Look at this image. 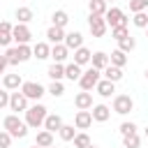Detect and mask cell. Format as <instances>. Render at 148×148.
Returning <instances> with one entry per match:
<instances>
[{"label": "cell", "mask_w": 148, "mask_h": 148, "mask_svg": "<svg viewBox=\"0 0 148 148\" xmlns=\"http://www.w3.org/2000/svg\"><path fill=\"white\" fill-rule=\"evenodd\" d=\"M2 130L9 132L12 139H25L30 127L18 118V113H9V116H5V120H2Z\"/></svg>", "instance_id": "obj_1"}, {"label": "cell", "mask_w": 148, "mask_h": 148, "mask_svg": "<svg viewBox=\"0 0 148 148\" xmlns=\"http://www.w3.org/2000/svg\"><path fill=\"white\" fill-rule=\"evenodd\" d=\"M49 116V109L44 106V104H39V102H35L32 106H28L25 109V125L30 127V130H39V127H44V118Z\"/></svg>", "instance_id": "obj_2"}, {"label": "cell", "mask_w": 148, "mask_h": 148, "mask_svg": "<svg viewBox=\"0 0 148 148\" xmlns=\"http://www.w3.org/2000/svg\"><path fill=\"white\" fill-rule=\"evenodd\" d=\"M104 21H106L109 28H127V23H130L127 14L120 7H109L106 14H104Z\"/></svg>", "instance_id": "obj_3"}, {"label": "cell", "mask_w": 148, "mask_h": 148, "mask_svg": "<svg viewBox=\"0 0 148 148\" xmlns=\"http://www.w3.org/2000/svg\"><path fill=\"white\" fill-rule=\"evenodd\" d=\"M99 79H102V72L95 69V67H88V69H83V74L79 79V86H81V90L90 92V90H95V86L99 83Z\"/></svg>", "instance_id": "obj_4"}, {"label": "cell", "mask_w": 148, "mask_h": 148, "mask_svg": "<svg viewBox=\"0 0 148 148\" xmlns=\"http://www.w3.org/2000/svg\"><path fill=\"white\" fill-rule=\"evenodd\" d=\"M25 97H28V102L32 99V102H39L44 95H46V88L42 86V83H37V81H23V86L18 88Z\"/></svg>", "instance_id": "obj_5"}, {"label": "cell", "mask_w": 148, "mask_h": 148, "mask_svg": "<svg viewBox=\"0 0 148 148\" xmlns=\"http://www.w3.org/2000/svg\"><path fill=\"white\" fill-rule=\"evenodd\" d=\"M113 113L118 116H127L132 109H134V99L130 95H113V104H111Z\"/></svg>", "instance_id": "obj_6"}, {"label": "cell", "mask_w": 148, "mask_h": 148, "mask_svg": "<svg viewBox=\"0 0 148 148\" xmlns=\"http://www.w3.org/2000/svg\"><path fill=\"white\" fill-rule=\"evenodd\" d=\"M88 28H90V35L97 39V37H104V32H106V21H104V16H97V14H90L88 16Z\"/></svg>", "instance_id": "obj_7"}, {"label": "cell", "mask_w": 148, "mask_h": 148, "mask_svg": "<svg viewBox=\"0 0 148 148\" xmlns=\"http://www.w3.org/2000/svg\"><path fill=\"white\" fill-rule=\"evenodd\" d=\"M28 106H30V104H28V97H25L21 90L9 92V111H14V113H25Z\"/></svg>", "instance_id": "obj_8"}, {"label": "cell", "mask_w": 148, "mask_h": 148, "mask_svg": "<svg viewBox=\"0 0 148 148\" xmlns=\"http://www.w3.org/2000/svg\"><path fill=\"white\" fill-rule=\"evenodd\" d=\"M12 39L16 42V46H18V44H28V42L32 39V32H30V28H28V25L16 23V25L12 28Z\"/></svg>", "instance_id": "obj_9"}, {"label": "cell", "mask_w": 148, "mask_h": 148, "mask_svg": "<svg viewBox=\"0 0 148 148\" xmlns=\"http://www.w3.org/2000/svg\"><path fill=\"white\" fill-rule=\"evenodd\" d=\"M74 106L79 111H90L92 109V92H86V90L76 92L74 95Z\"/></svg>", "instance_id": "obj_10"}, {"label": "cell", "mask_w": 148, "mask_h": 148, "mask_svg": "<svg viewBox=\"0 0 148 148\" xmlns=\"http://www.w3.org/2000/svg\"><path fill=\"white\" fill-rule=\"evenodd\" d=\"M90 116H92L95 123H106L111 118V106H106V104H92Z\"/></svg>", "instance_id": "obj_11"}, {"label": "cell", "mask_w": 148, "mask_h": 148, "mask_svg": "<svg viewBox=\"0 0 148 148\" xmlns=\"http://www.w3.org/2000/svg\"><path fill=\"white\" fill-rule=\"evenodd\" d=\"M65 28H56V25H51L49 30H46V42L53 46V44H62L65 42Z\"/></svg>", "instance_id": "obj_12"}, {"label": "cell", "mask_w": 148, "mask_h": 148, "mask_svg": "<svg viewBox=\"0 0 148 148\" xmlns=\"http://www.w3.org/2000/svg\"><path fill=\"white\" fill-rule=\"evenodd\" d=\"M62 44H65L69 51H76V49H81V46H83V35H81V32H76V30H74V32H67Z\"/></svg>", "instance_id": "obj_13"}, {"label": "cell", "mask_w": 148, "mask_h": 148, "mask_svg": "<svg viewBox=\"0 0 148 148\" xmlns=\"http://www.w3.org/2000/svg\"><path fill=\"white\" fill-rule=\"evenodd\" d=\"M90 56H92V51H90L88 46H81V49H76V51H74V56H72L74 60H72V62H74V65H79V67L90 65Z\"/></svg>", "instance_id": "obj_14"}, {"label": "cell", "mask_w": 148, "mask_h": 148, "mask_svg": "<svg viewBox=\"0 0 148 148\" xmlns=\"http://www.w3.org/2000/svg\"><path fill=\"white\" fill-rule=\"evenodd\" d=\"M21 86H23L21 74H5V76H2V88H5V90L12 92V90H18Z\"/></svg>", "instance_id": "obj_15"}, {"label": "cell", "mask_w": 148, "mask_h": 148, "mask_svg": "<svg viewBox=\"0 0 148 148\" xmlns=\"http://www.w3.org/2000/svg\"><path fill=\"white\" fill-rule=\"evenodd\" d=\"M95 92H97L99 97L109 99V97L116 92V83H111V81H106V79H99V83L95 86Z\"/></svg>", "instance_id": "obj_16"}, {"label": "cell", "mask_w": 148, "mask_h": 148, "mask_svg": "<svg viewBox=\"0 0 148 148\" xmlns=\"http://www.w3.org/2000/svg\"><path fill=\"white\" fill-rule=\"evenodd\" d=\"M60 127H62V118H60V113H49V116L44 118V130H46V132L56 134Z\"/></svg>", "instance_id": "obj_17"}, {"label": "cell", "mask_w": 148, "mask_h": 148, "mask_svg": "<svg viewBox=\"0 0 148 148\" xmlns=\"http://www.w3.org/2000/svg\"><path fill=\"white\" fill-rule=\"evenodd\" d=\"M32 58H37V60L51 58V44H49V42H37V44L32 46Z\"/></svg>", "instance_id": "obj_18"}, {"label": "cell", "mask_w": 148, "mask_h": 148, "mask_svg": "<svg viewBox=\"0 0 148 148\" xmlns=\"http://www.w3.org/2000/svg\"><path fill=\"white\" fill-rule=\"evenodd\" d=\"M51 58H53V62H65L67 58H69V49L65 46V44H53L51 46Z\"/></svg>", "instance_id": "obj_19"}, {"label": "cell", "mask_w": 148, "mask_h": 148, "mask_svg": "<svg viewBox=\"0 0 148 148\" xmlns=\"http://www.w3.org/2000/svg\"><path fill=\"white\" fill-rule=\"evenodd\" d=\"M90 67H95V69H104V67H109V53H104V51H95L92 56H90Z\"/></svg>", "instance_id": "obj_20"}, {"label": "cell", "mask_w": 148, "mask_h": 148, "mask_svg": "<svg viewBox=\"0 0 148 148\" xmlns=\"http://www.w3.org/2000/svg\"><path fill=\"white\" fill-rule=\"evenodd\" d=\"M90 125H92L90 111H76V116H74V127H76V130H88Z\"/></svg>", "instance_id": "obj_21"}, {"label": "cell", "mask_w": 148, "mask_h": 148, "mask_svg": "<svg viewBox=\"0 0 148 148\" xmlns=\"http://www.w3.org/2000/svg\"><path fill=\"white\" fill-rule=\"evenodd\" d=\"M12 28H14V25H12L9 21H0V46H7V49H9V44L14 42V39H12Z\"/></svg>", "instance_id": "obj_22"}, {"label": "cell", "mask_w": 148, "mask_h": 148, "mask_svg": "<svg viewBox=\"0 0 148 148\" xmlns=\"http://www.w3.org/2000/svg\"><path fill=\"white\" fill-rule=\"evenodd\" d=\"M102 79H106V81H111V83H118V81L123 79V69H120V67L109 65V67H104V69H102Z\"/></svg>", "instance_id": "obj_23"}, {"label": "cell", "mask_w": 148, "mask_h": 148, "mask_svg": "<svg viewBox=\"0 0 148 148\" xmlns=\"http://www.w3.org/2000/svg\"><path fill=\"white\" fill-rule=\"evenodd\" d=\"M69 23V14L65 12V9H56L53 14H51V25H56V28H65Z\"/></svg>", "instance_id": "obj_24"}, {"label": "cell", "mask_w": 148, "mask_h": 148, "mask_svg": "<svg viewBox=\"0 0 148 148\" xmlns=\"http://www.w3.org/2000/svg\"><path fill=\"white\" fill-rule=\"evenodd\" d=\"M35 146H39V148H51V146H53V134L46 132V130H39L37 136H35Z\"/></svg>", "instance_id": "obj_25"}, {"label": "cell", "mask_w": 148, "mask_h": 148, "mask_svg": "<svg viewBox=\"0 0 148 148\" xmlns=\"http://www.w3.org/2000/svg\"><path fill=\"white\" fill-rule=\"evenodd\" d=\"M14 16H16V21H18V23H23V25H28V23L35 18V14H32V9H30V7H16Z\"/></svg>", "instance_id": "obj_26"}, {"label": "cell", "mask_w": 148, "mask_h": 148, "mask_svg": "<svg viewBox=\"0 0 148 148\" xmlns=\"http://www.w3.org/2000/svg\"><path fill=\"white\" fill-rule=\"evenodd\" d=\"M109 65H113V67H125L127 65V53H123L120 49H116V51H111V56H109Z\"/></svg>", "instance_id": "obj_27"}, {"label": "cell", "mask_w": 148, "mask_h": 148, "mask_svg": "<svg viewBox=\"0 0 148 148\" xmlns=\"http://www.w3.org/2000/svg\"><path fill=\"white\" fill-rule=\"evenodd\" d=\"M46 76H49L51 81H62V79H65V65L53 62V65L46 69Z\"/></svg>", "instance_id": "obj_28"}, {"label": "cell", "mask_w": 148, "mask_h": 148, "mask_svg": "<svg viewBox=\"0 0 148 148\" xmlns=\"http://www.w3.org/2000/svg\"><path fill=\"white\" fill-rule=\"evenodd\" d=\"M81 74H83V69H81L79 65H74V62H67V65H65V79H69V81H79Z\"/></svg>", "instance_id": "obj_29"}, {"label": "cell", "mask_w": 148, "mask_h": 148, "mask_svg": "<svg viewBox=\"0 0 148 148\" xmlns=\"http://www.w3.org/2000/svg\"><path fill=\"white\" fill-rule=\"evenodd\" d=\"M88 9H90V14L104 16V14H106V9H109V5H106L104 0H88Z\"/></svg>", "instance_id": "obj_30"}, {"label": "cell", "mask_w": 148, "mask_h": 148, "mask_svg": "<svg viewBox=\"0 0 148 148\" xmlns=\"http://www.w3.org/2000/svg\"><path fill=\"white\" fill-rule=\"evenodd\" d=\"M118 49H120L123 53H132V51L136 49V39H134L132 35H127L125 39H120V42H118Z\"/></svg>", "instance_id": "obj_31"}, {"label": "cell", "mask_w": 148, "mask_h": 148, "mask_svg": "<svg viewBox=\"0 0 148 148\" xmlns=\"http://www.w3.org/2000/svg\"><path fill=\"white\" fill-rule=\"evenodd\" d=\"M16 56H18V62H28V60L32 58V46L18 44V46H16Z\"/></svg>", "instance_id": "obj_32"}, {"label": "cell", "mask_w": 148, "mask_h": 148, "mask_svg": "<svg viewBox=\"0 0 148 148\" xmlns=\"http://www.w3.org/2000/svg\"><path fill=\"white\" fill-rule=\"evenodd\" d=\"M58 136H60L62 141H72V139L76 136V127H74V125H65V123H62V127L58 130Z\"/></svg>", "instance_id": "obj_33"}, {"label": "cell", "mask_w": 148, "mask_h": 148, "mask_svg": "<svg viewBox=\"0 0 148 148\" xmlns=\"http://www.w3.org/2000/svg\"><path fill=\"white\" fill-rule=\"evenodd\" d=\"M74 141V148H88L92 141H90V136L86 134V132H76V136L72 139Z\"/></svg>", "instance_id": "obj_34"}, {"label": "cell", "mask_w": 148, "mask_h": 148, "mask_svg": "<svg viewBox=\"0 0 148 148\" xmlns=\"http://www.w3.org/2000/svg\"><path fill=\"white\" fill-rule=\"evenodd\" d=\"M46 92L53 95V97H62V95H65V86H62V81H51V86L46 88Z\"/></svg>", "instance_id": "obj_35"}, {"label": "cell", "mask_w": 148, "mask_h": 148, "mask_svg": "<svg viewBox=\"0 0 148 148\" xmlns=\"http://www.w3.org/2000/svg\"><path fill=\"white\" fill-rule=\"evenodd\" d=\"M118 132H120V136H130V134H136V123H132V120H125V123H120Z\"/></svg>", "instance_id": "obj_36"}, {"label": "cell", "mask_w": 148, "mask_h": 148, "mask_svg": "<svg viewBox=\"0 0 148 148\" xmlns=\"http://www.w3.org/2000/svg\"><path fill=\"white\" fill-rule=\"evenodd\" d=\"M139 146H141L139 132L136 134H130V136H123V148H139Z\"/></svg>", "instance_id": "obj_37"}, {"label": "cell", "mask_w": 148, "mask_h": 148, "mask_svg": "<svg viewBox=\"0 0 148 148\" xmlns=\"http://www.w3.org/2000/svg\"><path fill=\"white\" fill-rule=\"evenodd\" d=\"M132 23H134L136 28L146 30V28H148V14H146V12H139V14H134V16H132Z\"/></svg>", "instance_id": "obj_38"}, {"label": "cell", "mask_w": 148, "mask_h": 148, "mask_svg": "<svg viewBox=\"0 0 148 148\" xmlns=\"http://www.w3.org/2000/svg\"><path fill=\"white\" fill-rule=\"evenodd\" d=\"M130 12H132V14L148 12V0H130Z\"/></svg>", "instance_id": "obj_39"}, {"label": "cell", "mask_w": 148, "mask_h": 148, "mask_svg": "<svg viewBox=\"0 0 148 148\" xmlns=\"http://www.w3.org/2000/svg\"><path fill=\"white\" fill-rule=\"evenodd\" d=\"M5 58H7V65H18V56H16V46H9L5 51Z\"/></svg>", "instance_id": "obj_40"}, {"label": "cell", "mask_w": 148, "mask_h": 148, "mask_svg": "<svg viewBox=\"0 0 148 148\" xmlns=\"http://www.w3.org/2000/svg\"><path fill=\"white\" fill-rule=\"evenodd\" d=\"M130 35V30L127 28H111V37L116 39V42H120V39H125Z\"/></svg>", "instance_id": "obj_41"}, {"label": "cell", "mask_w": 148, "mask_h": 148, "mask_svg": "<svg viewBox=\"0 0 148 148\" xmlns=\"http://www.w3.org/2000/svg\"><path fill=\"white\" fill-rule=\"evenodd\" d=\"M9 146H12V136H9V132L0 130V148H9Z\"/></svg>", "instance_id": "obj_42"}, {"label": "cell", "mask_w": 148, "mask_h": 148, "mask_svg": "<svg viewBox=\"0 0 148 148\" xmlns=\"http://www.w3.org/2000/svg\"><path fill=\"white\" fill-rule=\"evenodd\" d=\"M5 106H9V90L0 88V109H5Z\"/></svg>", "instance_id": "obj_43"}, {"label": "cell", "mask_w": 148, "mask_h": 148, "mask_svg": "<svg viewBox=\"0 0 148 148\" xmlns=\"http://www.w3.org/2000/svg\"><path fill=\"white\" fill-rule=\"evenodd\" d=\"M5 69H7V58L0 56V74H5Z\"/></svg>", "instance_id": "obj_44"}, {"label": "cell", "mask_w": 148, "mask_h": 148, "mask_svg": "<svg viewBox=\"0 0 148 148\" xmlns=\"http://www.w3.org/2000/svg\"><path fill=\"white\" fill-rule=\"evenodd\" d=\"M143 134H146V139H148V125H146V130H143Z\"/></svg>", "instance_id": "obj_45"}, {"label": "cell", "mask_w": 148, "mask_h": 148, "mask_svg": "<svg viewBox=\"0 0 148 148\" xmlns=\"http://www.w3.org/2000/svg\"><path fill=\"white\" fill-rule=\"evenodd\" d=\"M104 2H106V5H111V2H116V0H104Z\"/></svg>", "instance_id": "obj_46"}, {"label": "cell", "mask_w": 148, "mask_h": 148, "mask_svg": "<svg viewBox=\"0 0 148 148\" xmlns=\"http://www.w3.org/2000/svg\"><path fill=\"white\" fill-rule=\"evenodd\" d=\"M88 148H97V146H95V143H90V146H88Z\"/></svg>", "instance_id": "obj_47"}, {"label": "cell", "mask_w": 148, "mask_h": 148, "mask_svg": "<svg viewBox=\"0 0 148 148\" xmlns=\"http://www.w3.org/2000/svg\"><path fill=\"white\" fill-rule=\"evenodd\" d=\"M146 39H148V28H146Z\"/></svg>", "instance_id": "obj_48"}, {"label": "cell", "mask_w": 148, "mask_h": 148, "mask_svg": "<svg viewBox=\"0 0 148 148\" xmlns=\"http://www.w3.org/2000/svg\"><path fill=\"white\" fill-rule=\"evenodd\" d=\"M146 79H148V69H146Z\"/></svg>", "instance_id": "obj_49"}, {"label": "cell", "mask_w": 148, "mask_h": 148, "mask_svg": "<svg viewBox=\"0 0 148 148\" xmlns=\"http://www.w3.org/2000/svg\"><path fill=\"white\" fill-rule=\"evenodd\" d=\"M30 148H39V146H30Z\"/></svg>", "instance_id": "obj_50"}, {"label": "cell", "mask_w": 148, "mask_h": 148, "mask_svg": "<svg viewBox=\"0 0 148 148\" xmlns=\"http://www.w3.org/2000/svg\"><path fill=\"white\" fill-rule=\"evenodd\" d=\"M51 148H58V146H51Z\"/></svg>", "instance_id": "obj_51"}, {"label": "cell", "mask_w": 148, "mask_h": 148, "mask_svg": "<svg viewBox=\"0 0 148 148\" xmlns=\"http://www.w3.org/2000/svg\"><path fill=\"white\" fill-rule=\"evenodd\" d=\"M146 14H148V12H146Z\"/></svg>", "instance_id": "obj_52"}]
</instances>
